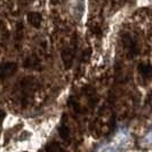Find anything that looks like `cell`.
Wrapping results in <instances>:
<instances>
[{
  "label": "cell",
  "instance_id": "cell-7",
  "mask_svg": "<svg viewBox=\"0 0 152 152\" xmlns=\"http://www.w3.org/2000/svg\"><path fill=\"white\" fill-rule=\"evenodd\" d=\"M60 133H61V135L63 138H66V135H68L69 130H68V128H65V127H62L61 129H60Z\"/></svg>",
  "mask_w": 152,
  "mask_h": 152
},
{
  "label": "cell",
  "instance_id": "cell-1",
  "mask_svg": "<svg viewBox=\"0 0 152 152\" xmlns=\"http://www.w3.org/2000/svg\"><path fill=\"white\" fill-rule=\"evenodd\" d=\"M17 71V64L14 62L0 63V79H7Z\"/></svg>",
  "mask_w": 152,
  "mask_h": 152
},
{
  "label": "cell",
  "instance_id": "cell-2",
  "mask_svg": "<svg viewBox=\"0 0 152 152\" xmlns=\"http://www.w3.org/2000/svg\"><path fill=\"white\" fill-rule=\"evenodd\" d=\"M122 45L126 50V53L128 55V57H134L137 54V44L134 39L130 36L126 34L122 39Z\"/></svg>",
  "mask_w": 152,
  "mask_h": 152
},
{
  "label": "cell",
  "instance_id": "cell-3",
  "mask_svg": "<svg viewBox=\"0 0 152 152\" xmlns=\"http://www.w3.org/2000/svg\"><path fill=\"white\" fill-rule=\"evenodd\" d=\"M75 48H71V47H68V48H65L64 50H63V53H62V58H63V62H64V65H65V68L69 69L71 65H72V61H73V58H75Z\"/></svg>",
  "mask_w": 152,
  "mask_h": 152
},
{
  "label": "cell",
  "instance_id": "cell-4",
  "mask_svg": "<svg viewBox=\"0 0 152 152\" xmlns=\"http://www.w3.org/2000/svg\"><path fill=\"white\" fill-rule=\"evenodd\" d=\"M28 22L30 23L32 26L39 28L42 23V16L38 12H31L28 15Z\"/></svg>",
  "mask_w": 152,
  "mask_h": 152
},
{
  "label": "cell",
  "instance_id": "cell-5",
  "mask_svg": "<svg viewBox=\"0 0 152 152\" xmlns=\"http://www.w3.org/2000/svg\"><path fill=\"white\" fill-rule=\"evenodd\" d=\"M138 70H140V73L143 78H145V79L150 78V76H151V65L150 64H144V63L140 64Z\"/></svg>",
  "mask_w": 152,
  "mask_h": 152
},
{
  "label": "cell",
  "instance_id": "cell-6",
  "mask_svg": "<svg viewBox=\"0 0 152 152\" xmlns=\"http://www.w3.org/2000/svg\"><path fill=\"white\" fill-rule=\"evenodd\" d=\"M46 150H47V151H62L63 148H62L61 145L57 144V143H53V144L46 146Z\"/></svg>",
  "mask_w": 152,
  "mask_h": 152
}]
</instances>
